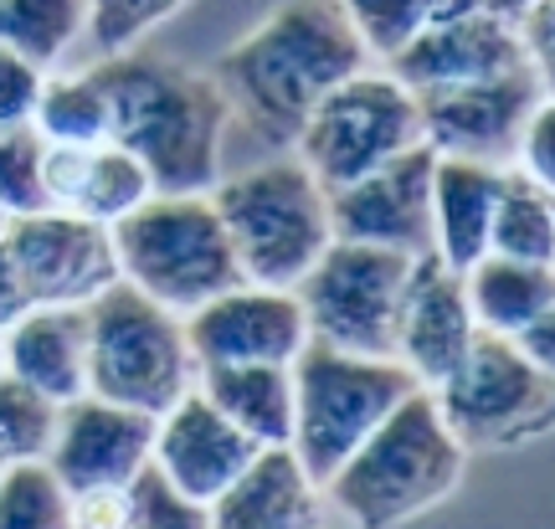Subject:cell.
<instances>
[{
  "label": "cell",
  "mask_w": 555,
  "mask_h": 529,
  "mask_svg": "<svg viewBox=\"0 0 555 529\" xmlns=\"http://www.w3.org/2000/svg\"><path fill=\"white\" fill-rule=\"evenodd\" d=\"M330 227L345 242L391 247L406 257L433 253V150L416 144L380 170L330 191Z\"/></svg>",
  "instance_id": "5bb4252c"
},
{
  "label": "cell",
  "mask_w": 555,
  "mask_h": 529,
  "mask_svg": "<svg viewBox=\"0 0 555 529\" xmlns=\"http://www.w3.org/2000/svg\"><path fill=\"white\" fill-rule=\"evenodd\" d=\"M82 41L88 0H0V47H11L41 73H57Z\"/></svg>",
  "instance_id": "d4e9b609"
},
{
  "label": "cell",
  "mask_w": 555,
  "mask_h": 529,
  "mask_svg": "<svg viewBox=\"0 0 555 529\" xmlns=\"http://www.w3.org/2000/svg\"><path fill=\"white\" fill-rule=\"evenodd\" d=\"M551 99V82L535 67H515L483 82H457V88H433L416 93L422 114V144L433 155L483 159V165H509L519 144L525 118Z\"/></svg>",
  "instance_id": "7c38bea8"
},
{
  "label": "cell",
  "mask_w": 555,
  "mask_h": 529,
  "mask_svg": "<svg viewBox=\"0 0 555 529\" xmlns=\"http://www.w3.org/2000/svg\"><path fill=\"white\" fill-rule=\"evenodd\" d=\"M108 88V139L144 159L155 191H211L221 180V144L232 103L211 73H191L170 57L119 52L99 62Z\"/></svg>",
  "instance_id": "7a4b0ae2"
},
{
  "label": "cell",
  "mask_w": 555,
  "mask_h": 529,
  "mask_svg": "<svg viewBox=\"0 0 555 529\" xmlns=\"http://www.w3.org/2000/svg\"><path fill=\"white\" fill-rule=\"evenodd\" d=\"M371 67L339 0H283L237 47L217 57L221 93L268 144H294L304 118L335 82Z\"/></svg>",
  "instance_id": "6da1fadb"
},
{
  "label": "cell",
  "mask_w": 555,
  "mask_h": 529,
  "mask_svg": "<svg viewBox=\"0 0 555 529\" xmlns=\"http://www.w3.org/2000/svg\"><path fill=\"white\" fill-rule=\"evenodd\" d=\"M294 371V442L298 463L319 483L416 391V380L386 354H350L309 339L288 360Z\"/></svg>",
  "instance_id": "8992f818"
},
{
  "label": "cell",
  "mask_w": 555,
  "mask_h": 529,
  "mask_svg": "<svg viewBox=\"0 0 555 529\" xmlns=\"http://www.w3.org/2000/svg\"><path fill=\"white\" fill-rule=\"evenodd\" d=\"M0 232H5V211H0Z\"/></svg>",
  "instance_id": "60d3db41"
},
{
  "label": "cell",
  "mask_w": 555,
  "mask_h": 529,
  "mask_svg": "<svg viewBox=\"0 0 555 529\" xmlns=\"http://www.w3.org/2000/svg\"><path fill=\"white\" fill-rule=\"evenodd\" d=\"M41 67H31L26 57H16L11 47H0V134L5 129H26L37 114V93H41Z\"/></svg>",
  "instance_id": "836d02e7"
},
{
  "label": "cell",
  "mask_w": 555,
  "mask_h": 529,
  "mask_svg": "<svg viewBox=\"0 0 555 529\" xmlns=\"http://www.w3.org/2000/svg\"><path fill=\"white\" fill-rule=\"evenodd\" d=\"M191 0H88V41L99 47V57L134 52L155 26L185 11Z\"/></svg>",
  "instance_id": "1f68e13d"
},
{
  "label": "cell",
  "mask_w": 555,
  "mask_h": 529,
  "mask_svg": "<svg viewBox=\"0 0 555 529\" xmlns=\"http://www.w3.org/2000/svg\"><path fill=\"white\" fill-rule=\"evenodd\" d=\"M150 448H155V416L82 391L62 401L47 468L57 473L67 493L114 489L150 463Z\"/></svg>",
  "instance_id": "2e32d148"
},
{
  "label": "cell",
  "mask_w": 555,
  "mask_h": 529,
  "mask_svg": "<svg viewBox=\"0 0 555 529\" xmlns=\"http://www.w3.org/2000/svg\"><path fill=\"white\" fill-rule=\"evenodd\" d=\"M5 253L21 278V294L31 309H82L103 288L119 283L114 236L99 221H82L67 211H31L5 221Z\"/></svg>",
  "instance_id": "8fae6325"
},
{
  "label": "cell",
  "mask_w": 555,
  "mask_h": 529,
  "mask_svg": "<svg viewBox=\"0 0 555 529\" xmlns=\"http://www.w3.org/2000/svg\"><path fill=\"white\" fill-rule=\"evenodd\" d=\"M124 499H129V519L124 529H211V514L201 499H191L185 489H176L155 463L124 483Z\"/></svg>",
  "instance_id": "4dcf8cb0"
},
{
  "label": "cell",
  "mask_w": 555,
  "mask_h": 529,
  "mask_svg": "<svg viewBox=\"0 0 555 529\" xmlns=\"http://www.w3.org/2000/svg\"><path fill=\"white\" fill-rule=\"evenodd\" d=\"M468 452L457 442L433 391L416 386L330 478L324 504L356 529H401L437 509L463 483Z\"/></svg>",
  "instance_id": "3957f363"
},
{
  "label": "cell",
  "mask_w": 555,
  "mask_h": 529,
  "mask_svg": "<svg viewBox=\"0 0 555 529\" xmlns=\"http://www.w3.org/2000/svg\"><path fill=\"white\" fill-rule=\"evenodd\" d=\"M108 236L124 283L180 319L242 283L237 253L206 191H155L144 206L114 221Z\"/></svg>",
  "instance_id": "5b68a950"
},
{
  "label": "cell",
  "mask_w": 555,
  "mask_h": 529,
  "mask_svg": "<svg viewBox=\"0 0 555 529\" xmlns=\"http://www.w3.org/2000/svg\"><path fill=\"white\" fill-rule=\"evenodd\" d=\"M483 5H489V11H499L504 21H515L519 11H525V5H535V0H483Z\"/></svg>",
  "instance_id": "ab89813d"
},
{
  "label": "cell",
  "mask_w": 555,
  "mask_h": 529,
  "mask_svg": "<svg viewBox=\"0 0 555 529\" xmlns=\"http://www.w3.org/2000/svg\"><path fill=\"white\" fill-rule=\"evenodd\" d=\"M463 288H468V309H474V324L483 334H509L519 324H530L535 314H551L555 309V273L551 262H519V257H499L483 253L463 273Z\"/></svg>",
  "instance_id": "cb8c5ba5"
},
{
  "label": "cell",
  "mask_w": 555,
  "mask_h": 529,
  "mask_svg": "<svg viewBox=\"0 0 555 529\" xmlns=\"http://www.w3.org/2000/svg\"><path fill=\"white\" fill-rule=\"evenodd\" d=\"M515 67H530L519 52L515 21L489 11L483 0H442V11L386 62V73H397L412 93L483 82Z\"/></svg>",
  "instance_id": "4fadbf2b"
},
{
  "label": "cell",
  "mask_w": 555,
  "mask_h": 529,
  "mask_svg": "<svg viewBox=\"0 0 555 529\" xmlns=\"http://www.w3.org/2000/svg\"><path fill=\"white\" fill-rule=\"evenodd\" d=\"M57 412L62 407L52 396L31 391L26 380L0 371V468L47 457L52 431H57Z\"/></svg>",
  "instance_id": "f1b7e54d"
},
{
  "label": "cell",
  "mask_w": 555,
  "mask_h": 529,
  "mask_svg": "<svg viewBox=\"0 0 555 529\" xmlns=\"http://www.w3.org/2000/svg\"><path fill=\"white\" fill-rule=\"evenodd\" d=\"M26 309H31V304L21 294V278H16V268H11V253H5V242H0V330H5L11 319H21Z\"/></svg>",
  "instance_id": "f35d334b"
},
{
  "label": "cell",
  "mask_w": 555,
  "mask_h": 529,
  "mask_svg": "<svg viewBox=\"0 0 555 529\" xmlns=\"http://www.w3.org/2000/svg\"><path fill=\"white\" fill-rule=\"evenodd\" d=\"M489 253L519 262H551L555 257V185H540L525 170L504 165L489 227Z\"/></svg>",
  "instance_id": "484cf974"
},
{
  "label": "cell",
  "mask_w": 555,
  "mask_h": 529,
  "mask_svg": "<svg viewBox=\"0 0 555 529\" xmlns=\"http://www.w3.org/2000/svg\"><path fill=\"white\" fill-rule=\"evenodd\" d=\"M474 339H478V324H474V309H468L463 273L442 268L433 253L416 257L412 273H406V288H401L391 360L412 375L422 391H433L437 380H448L457 371V360L468 354Z\"/></svg>",
  "instance_id": "e0dca14e"
},
{
  "label": "cell",
  "mask_w": 555,
  "mask_h": 529,
  "mask_svg": "<svg viewBox=\"0 0 555 529\" xmlns=\"http://www.w3.org/2000/svg\"><path fill=\"white\" fill-rule=\"evenodd\" d=\"M509 345H515L530 365L555 371V309H551V314H535L530 324H519V330L509 334Z\"/></svg>",
  "instance_id": "74e56055"
},
{
  "label": "cell",
  "mask_w": 555,
  "mask_h": 529,
  "mask_svg": "<svg viewBox=\"0 0 555 529\" xmlns=\"http://www.w3.org/2000/svg\"><path fill=\"white\" fill-rule=\"evenodd\" d=\"M88 396L159 416L196 386L185 319L129 283L103 288L88 309Z\"/></svg>",
  "instance_id": "52a82bcc"
},
{
  "label": "cell",
  "mask_w": 555,
  "mask_h": 529,
  "mask_svg": "<svg viewBox=\"0 0 555 529\" xmlns=\"http://www.w3.org/2000/svg\"><path fill=\"white\" fill-rule=\"evenodd\" d=\"M196 391L217 407L253 448H288L294 442V371L273 360L253 365H201Z\"/></svg>",
  "instance_id": "603a6c76"
},
{
  "label": "cell",
  "mask_w": 555,
  "mask_h": 529,
  "mask_svg": "<svg viewBox=\"0 0 555 529\" xmlns=\"http://www.w3.org/2000/svg\"><path fill=\"white\" fill-rule=\"evenodd\" d=\"M324 483L294 448H258L247 468L206 504L211 529H324Z\"/></svg>",
  "instance_id": "ffe728a7"
},
{
  "label": "cell",
  "mask_w": 555,
  "mask_h": 529,
  "mask_svg": "<svg viewBox=\"0 0 555 529\" xmlns=\"http://www.w3.org/2000/svg\"><path fill=\"white\" fill-rule=\"evenodd\" d=\"M412 262L416 257L391 253V247H365V242L335 236L294 288L304 319H309V339L391 360L401 288H406Z\"/></svg>",
  "instance_id": "30bf717a"
},
{
  "label": "cell",
  "mask_w": 555,
  "mask_h": 529,
  "mask_svg": "<svg viewBox=\"0 0 555 529\" xmlns=\"http://www.w3.org/2000/svg\"><path fill=\"white\" fill-rule=\"evenodd\" d=\"M509 165L525 170L530 180H540V185H555V99H545L535 114L525 118Z\"/></svg>",
  "instance_id": "e575fe53"
},
{
  "label": "cell",
  "mask_w": 555,
  "mask_h": 529,
  "mask_svg": "<svg viewBox=\"0 0 555 529\" xmlns=\"http://www.w3.org/2000/svg\"><path fill=\"white\" fill-rule=\"evenodd\" d=\"M41 191L52 211L114 227L155 196V180L144 170V159L124 150L119 139H93V144H47Z\"/></svg>",
  "instance_id": "ac0fdd59"
},
{
  "label": "cell",
  "mask_w": 555,
  "mask_h": 529,
  "mask_svg": "<svg viewBox=\"0 0 555 529\" xmlns=\"http://www.w3.org/2000/svg\"><path fill=\"white\" fill-rule=\"evenodd\" d=\"M504 165L433 155V257L453 273H468L489 253L494 201Z\"/></svg>",
  "instance_id": "7402d4cb"
},
{
  "label": "cell",
  "mask_w": 555,
  "mask_h": 529,
  "mask_svg": "<svg viewBox=\"0 0 555 529\" xmlns=\"http://www.w3.org/2000/svg\"><path fill=\"white\" fill-rule=\"evenodd\" d=\"M47 144H93L108 139V88H103L99 67H82V73H47L37 93V114H31Z\"/></svg>",
  "instance_id": "4316f807"
},
{
  "label": "cell",
  "mask_w": 555,
  "mask_h": 529,
  "mask_svg": "<svg viewBox=\"0 0 555 529\" xmlns=\"http://www.w3.org/2000/svg\"><path fill=\"white\" fill-rule=\"evenodd\" d=\"M422 144V114L416 93L386 67H360L345 82H335L309 108L304 129L294 134V155L314 170L324 191L380 170L386 159L406 155Z\"/></svg>",
  "instance_id": "ba28073f"
},
{
  "label": "cell",
  "mask_w": 555,
  "mask_h": 529,
  "mask_svg": "<svg viewBox=\"0 0 555 529\" xmlns=\"http://www.w3.org/2000/svg\"><path fill=\"white\" fill-rule=\"evenodd\" d=\"M124 519H129L124 483H114V489L73 493V529H124Z\"/></svg>",
  "instance_id": "8d00e7d4"
},
{
  "label": "cell",
  "mask_w": 555,
  "mask_h": 529,
  "mask_svg": "<svg viewBox=\"0 0 555 529\" xmlns=\"http://www.w3.org/2000/svg\"><path fill=\"white\" fill-rule=\"evenodd\" d=\"M185 339L201 365H253L273 360L288 365L309 345V319L294 288L232 283L227 294L206 298L196 314H185Z\"/></svg>",
  "instance_id": "9a60e30c"
},
{
  "label": "cell",
  "mask_w": 555,
  "mask_h": 529,
  "mask_svg": "<svg viewBox=\"0 0 555 529\" xmlns=\"http://www.w3.org/2000/svg\"><path fill=\"white\" fill-rule=\"evenodd\" d=\"M88 309V304H82ZM82 309H26L0 330V371L52 401L88 391V314Z\"/></svg>",
  "instance_id": "44dd1931"
},
{
  "label": "cell",
  "mask_w": 555,
  "mask_h": 529,
  "mask_svg": "<svg viewBox=\"0 0 555 529\" xmlns=\"http://www.w3.org/2000/svg\"><path fill=\"white\" fill-rule=\"evenodd\" d=\"M253 442L242 437L227 416L206 401V396L191 386L176 407H165L155 416V448H150V463H155L176 489H185L191 499L211 504L253 457Z\"/></svg>",
  "instance_id": "d6986e66"
},
{
  "label": "cell",
  "mask_w": 555,
  "mask_h": 529,
  "mask_svg": "<svg viewBox=\"0 0 555 529\" xmlns=\"http://www.w3.org/2000/svg\"><path fill=\"white\" fill-rule=\"evenodd\" d=\"M515 37H519L525 62L551 82L555 78V0H535V5H525V11L515 16Z\"/></svg>",
  "instance_id": "d590c367"
},
{
  "label": "cell",
  "mask_w": 555,
  "mask_h": 529,
  "mask_svg": "<svg viewBox=\"0 0 555 529\" xmlns=\"http://www.w3.org/2000/svg\"><path fill=\"white\" fill-rule=\"evenodd\" d=\"M41 155H47V139H41L31 124L0 134V211H5V221H11V216L47 211Z\"/></svg>",
  "instance_id": "d6a6232c"
},
{
  "label": "cell",
  "mask_w": 555,
  "mask_h": 529,
  "mask_svg": "<svg viewBox=\"0 0 555 529\" xmlns=\"http://www.w3.org/2000/svg\"><path fill=\"white\" fill-rule=\"evenodd\" d=\"M0 529H73V493L47 457L0 468Z\"/></svg>",
  "instance_id": "83f0119b"
},
{
  "label": "cell",
  "mask_w": 555,
  "mask_h": 529,
  "mask_svg": "<svg viewBox=\"0 0 555 529\" xmlns=\"http://www.w3.org/2000/svg\"><path fill=\"white\" fill-rule=\"evenodd\" d=\"M433 401L463 452H499L551 431V371L530 365L504 334H483L457 360V371L433 386Z\"/></svg>",
  "instance_id": "9c48e42d"
},
{
  "label": "cell",
  "mask_w": 555,
  "mask_h": 529,
  "mask_svg": "<svg viewBox=\"0 0 555 529\" xmlns=\"http://www.w3.org/2000/svg\"><path fill=\"white\" fill-rule=\"evenodd\" d=\"M339 5H345L350 26H356L365 57L380 62V67L442 11V0H339Z\"/></svg>",
  "instance_id": "f546056e"
},
{
  "label": "cell",
  "mask_w": 555,
  "mask_h": 529,
  "mask_svg": "<svg viewBox=\"0 0 555 529\" xmlns=\"http://www.w3.org/2000/svg\"><path fill=\"white\" fill-rule=\"evenodd\" d=\"M227 242L237 253L242 283L262 288H298V278L319 262L335 242L330 227V191L298 155L253 165L232 180H217L211 191Z\"/></svg>",
  "instance_id": "277c9868"
}]
</instances>
